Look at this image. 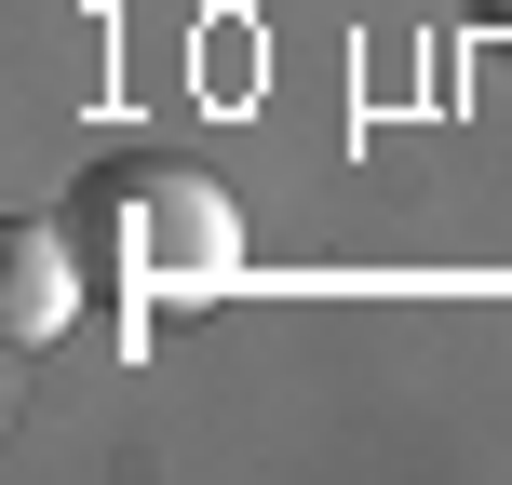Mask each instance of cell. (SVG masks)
I'll return each instance as SVG.
<instances>
[{"instance_id":"6da1fadb","label":"cell","mask_w":512,"mask_h":485,"mask_svg":"<svg viewBox=\"0 0 512 485\" xmlns=\"http://www.w3.org/2000/svg\"><path fill=\"white\" fill-rule=\"evenodd\" d=\"M54 216H68L95 297H122V324L162 310V297H230V283H243V203L203 176V162H176V149L81 162V189Z\"/></svg>"},{"instance_id":"7a4b0ae2","label":"cell","mask_w":512,"mask_h":485,"mask_svg":"<svg viewBox=\"0 0 512 485\" xmlns=\"http://www.w3.org/2000/svg\"><path fill=\"white\" fill-rule=\"evenodd\" d=\"M81 297H95V270H81L68 216H14L0 230V324H14V351H54L81 324Z\"/></svg>"},{"instance_id":"3957f363","label":"cell","mask_w":512,"mask_h":485,"mask_svg":"<svg viewBox=\"0 0 512 485\" xmlns=\"http://www.w3.org/2000/svg\"><path fill=\"white\" fill-rule=\"evenodd\" d=\"M472 14H486V27H512V0H472Z\"/></svg>"}]
</instances>
